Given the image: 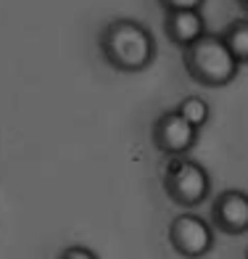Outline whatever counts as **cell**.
I'll return each mask as SVG.
<instances>
[{
    "instance_id": "cell-1",
    "label": "cell",
    "mask_w": 248,
    "mask_h": 259,
    "mask_svg": "<svg viewBox=\"0 0 248 259\" xmlns=\"http://www.w3.org/2000/svg\"><path fill=\"white\" fill-rule=\"evenodd\" d=\"M98 48L103 61L124 74L145 72L159 56L151 29L137 19H111L98 34Z\"/></svg>"
},
{
    "instance_id": "cell-2",
    "label": "cell",
    "mask_w": 248,
    "mask_h": 259,
    "mask_svg": "<svg viewBox=\"0 0 248 259\" xmlns=\"http://www.w3.org/2000/svg\"><path fill=\"white\" fill-rule=\"evenodd\" d=\"M182 66L187 77L204 88H227L230 82L238 77L240 61L230 51L222 34L206 32L201 40L187 45L182 51Z\"/></svg>"
},
{
    "instance_id": "cell-3",
    "label": "cell",
    "mask_w": 248,
    "mask_h": 259,
    "mask_svg": "<svg viewBox=\"0 0 248 259\" xmlns=\"http://www.w3.org/2000/svg\"><path fill=\"white\" fill-rule=\"evenodd\" d=\"M164 193L172 204L182 209L201 206L211 193V178L204 164H198L190 156H174L164 167Z\"/></svg>"
},
{
    "instance_id": "cell-4",
    "label": "cell",
    "mask_w": 248,
    "mask_h": 259,
    "mask_svg": "<svg viewBox=\"0 0 248 259\" xmlns=\"http://www.w3.org/2000/svg\"><path fill=\"white\" fill-rule=\"evenodd\" d=\"M167 238H169V246L182 259H204L214 249L217 233H214V225L206 222L204 217L193 214V211H182V214L172 217L167 228Z\"/></svg>"
},
{
    "instance_id": "cell-5",
    "label": "cell",
    "mask_w": 248,
    "mask_h": 259,
    "mask_svg": "<svg viewBox=\"0 0 248 259\" xmlns=\"http://www.w3.org/2000/svg\"><path fill=\"white\" fill-rule=\"evenodd\" d=\"M198 133L201 130L187 124L177 109H167L164 114L156 116V122H153L151 140H153V146H156V151L174 159V156H187V151L195 148Z\"/></svg>"
},
{
    "instance_id": "cell-6",
    "label": "cell",
    "mask_w": 248,
    "mask_h": 259,
    "mask_svg": "<svg viewBox=\"0 0 248 259\" xmlns=\"http://www.w3.org/2000/svg\"><path fill=\"white\" fill-rule=\"evenodd\" d=\"M211 225L224 235H245L248 233V193L245 191H227L217 193L211 201Z\"/></svg>"
},
{
    "instance_id": "cell-7",
    "label": "cell",
    "mask_w": 248,
    "mask_h": 259,
    "mask_svg": "<svg viewBox=\"0 0 248 259\" xmlns=\"http://www.w3.org/2000/svg\"><path fill=\"white\" fill-rule=\"evenodd\" d=\"M164 34L177 48H187L206 34V19L201 11H169L164 14Z\"/></svg>"
},
{
    "instance_id": "cell-8",
    "label": "cell",
    "mask_w": 248,
    "mask_h": 259,
    "mask_svg": "<svg viewBox=\"0 0 248 259\" xmlns=\"http://www.w3.org/2000/svg\"><path fill=\"white\" fill-rule=\"evenodd\" d=\"M177 111L182 114V119L187 124H193L195 130H204L211 119V109H209V103L201 98V96H185L180 103L174 106Z\"/></svg>"
},
{
    "instance_id": "cell-9",
    "label": "cell",
    "mask_w": 248,
    "mask_h": 259,
    "mask_svg": "<svg viewBox=\"0 0 248 259\" xmlns=\"http://www.w3.org/2000/svg\"><path fill=\"white\" fill-rule=\"evenodd\" d=\"M222 37L230 45L235 58L240 64H248V19H232L227 24V29L222 32Z\"/></svg>"
},
{
    "instance_id": "cell-10",
    "label": "cell",
    "mask_w": 248,
    "mask_h": 259,
    "mask_svg": "<svg viewBox=\"0 0 248 259\" xmlns=\"http://www.w3.org/2000/svg\"><path fill=\"white\" fill-rule=\"evenodd\" d=\"M204 3L206 0H159L164 14H169V11H201Z\"/></svg>"
},
{
    "instance_id": "cell-11",
    "label": "cell",
    "mask_w": 248,
    "mask_h": 259,
    "mask_svg": "<svg viewBox=\"0 0 248 259\" xmlns=\"http://www.w3.org/2000/svg\"><path fill=\"white\" fill-rule=\"evenodd\" d=\"M56 259H101L92 249H87V246H82V243H74V246H66V249L58 251Z\"/></svg>"
},
{
    "instance_id": "cell-12",
    "label": "cell",
    "mask_w": 248,
    "mask_h": 259,
    "mask_svg": "<svg viewBox=\"0 0 248 259\" xmlns=\"http://www.w3.org/2000/svg\"><path fill=\"white\" fill-rule=\"evenodd\" d=\"M235 3H238V6L245 11V14H248V0H235Z\"/></svg>"
},
{
    "instance_id": "cell-13",
    "label": "cell",
    "mask_w": 248,
    "mask_h": 259,
    "mask_svg": "<svg viewBox=\"0 0 248 259\" xmlns=\"http://www.w3.org/2000/svg\"><path fill=\"white\" fill-rule=\"evenodd\" d=\"M243 259H248V246H245V254H243Z\"/></svg>"
}]
</instances>
